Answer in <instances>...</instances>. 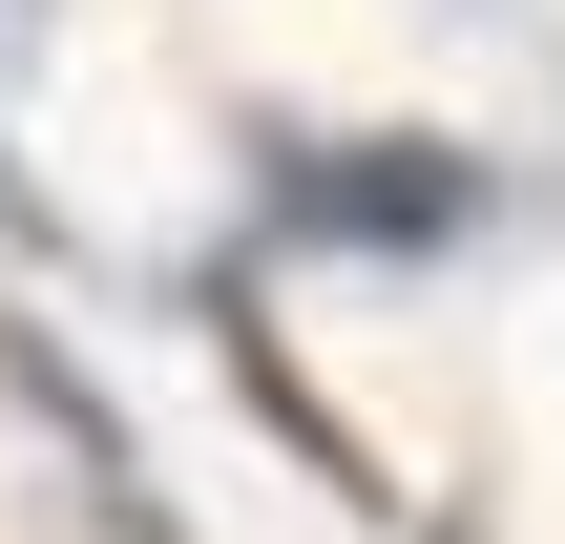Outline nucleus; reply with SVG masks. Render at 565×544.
I'll list each match as a JSON object with an SVG mask.
<instances>
[{
    "instance_id": "1",
    "label": "nucleus",
    "mask_w": 565,
    "mask_h": 544,
    "mask_svg": "<svg viewBox=\"0 0 565 544\" xmlns=\"http://www.w3.org/2000/svg\"><path fill=\"white\" fill-rule=\"evenodd\" d=\"M482 210H503V168H482V147H440V126H252V231H273V252L440 273Z\"/></svg>"
},
{
    "instance_id": "2",
    "label": "nucleus",
    "mask_w": 565,
    "mask_h": 544,
    "mask_svg": "<svg viewBox=\"0 0 565 544\" xmlns=\"http://www.w3.org/2000/svg\"><path fill=\"white\" fill-rule=\"evenodd\" d=\"M0 398H21V419H42V440L84 461V503H105L126 544H168V503H147V440H126V398H105V377H84V356H63V335H42L21 294H0Z\"/></svg>"
},
{
    "instance_id": "3",
    "label": "nucleus",
    "mask_w": 565,
    "mask_h": 544,
    "mask_svg": "<svg viewBox=\"0 0 565 544\" xmlns=\"http://www.w3.org/2000/svg\"><path fill=\"white\" fill-rule=\"evenodd\" d=\"M189 314H210V356L252 377V419H273V440H294V461H315L335 503H377V440H356V419H335V398H315V377L273 356V314H252V273H189Z\"/></svg>"
}]
</instances>
